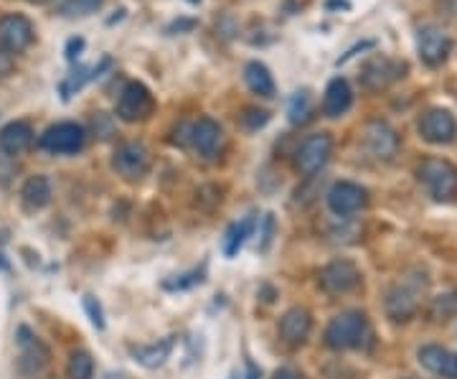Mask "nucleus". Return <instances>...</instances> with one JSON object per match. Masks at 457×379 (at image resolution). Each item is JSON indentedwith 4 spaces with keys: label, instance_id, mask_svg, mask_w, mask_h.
<instances>
[{
    "label": "nucleus",
    "instance_id": "nucleus-1",
    "mask_svg": "<svg viewBox=\"0 0 457 379\" xmlns=\"http://www.w3.org/2000/svg\"><path fill=\"white\" fill-rule=\"evenodd\" d=\"M417 179L437 201H447L457 194V168L442 158H425L417 165Z\"/></svg>",
    "mask_w": 457,
    "mask_h": 379
},
{
    "label": "nucleus",
    "instance_id": "nucleus-2",
    "mask_svg": "<svg viewBox=\"0 0 457 379\" xmlns=\"http://www.w3.org/2000/svg\"><path fill=\"white\" fill-rule=\"evenodd\" d=\"M366 316L359 311L336 316L326 329V344L336 351L341 349H356L366 339Z\"/></svg>",
    "mask_w": 457,
    "mask_h": 379
},
{
    "label": "nucleus",
    "instance_id": "nucleus-3",
    "mask_svg": "<svg viewBox=\"0 0 457 379\" xmlns=\"http://www.w3.org/2000/svg\"><path fill=\"white\" fill-rule=\"evenodd\" d=\"M87 132L77 122H56L38 138V148L54 156H71L84 148Z\"/></svg>",
    "mask_w": 457,
    "mask_h": 379
},
{
    "label": "nucleus",
    "instance_id": "nucleus-4",
    "mask_svg": "<svg viewBox=\"0 0 457 379\" xmlns=\"http://www.w3.org/2000/svg\"><path fill=\"white\" fill-rule=\"evenodd\" d=\"M16 344H18V369L21 375L26 377H33L38 375L46 364H49V349L41 339L33 336V331L29 326H21L16 333Z\"/></svg>",
    "mask_w": 457,
    "mask_h": 379
},
{
    "label": "nucleus",
    "instance_id": "nucleus-5",
    "mask_svg": "<svg viewBox=\"0 0 457 379\" xmlns=\"http://www.w3.org/2000/svg\"><path fill=\"white\" fill-rule=\"evenodd\" d=\"M330 150H333V140L328 132H315L311 138H305L300 143V148L295 153V165L303 176H312L318 173L330 158Z\"/></svg>",
    "mask_w": 457,
    "mask_h": 379
},
{
    "label": "nucleus",
    "instance_id": "nucleus-6",
    "mask_svg": "<svg viewBox=\"0 0 457 379\" xmlns=\"http://www.w3.org/2000/svg\"><path fill=\"white\" fill-rule=\"evenodd\" d=\"M117 117L122 122H137V120H145L153 113V95L145 84L140 82H128L122 87L120 97H117Z\"/></svg>",
    "mask_w": 457,
    "mask_h": 379
},
{
    "label": "nucleus",
    "instance_id": "nucleus-7",
    "mask_svg": "<svg viewBox=\"0 0 457 379\" xmlns=\"http://www.w3.org/2000/svg\"><path fill=\"white\" fill-rule=\"evenodd\" d=\"M112 168L122 176V179L137 181V179L145 176L147 168H150V150H147L143 143H137V140L122 143V146L117 148V153H114Z\"/></svg>",
    "mask_w": 457,
    "mask_h": 379
},
{
    "label": "nucleus",
    "instance_id": "nucleus-8",
    "mask_svg": "<svg viewBox=\"0 0 457 379\" xmlns=\"http://www.w3.org/2000/svg\"><path fill=\"white\" fill-rule=\"evenodd\" d=\"M363 148L369 150L374 158L389 161L399 150V135L384 120H369L363 128Z\"/></svg>",
    "mask_w": 457,
    "mask_h": 379
},
{
    "label": "nucleus",
    "instance_id": "nucleus-9",
    "mask_svg": "<svg viewBox=\"0 0 457 379\" xmlns=\"http://www.w3.org/2000/svg\"><path fill=\"white\" fill-rule=\"evenodd\" d=\"M33 41V23L26 16H11L0 18V51L5 54H21L31 46Z\"/></svg>",
    "mask_w": 457,
    "mask_h": 379
},
{
    "label": "nucleus",
    "instance_id": "nucleus-10",
    "mask_svg": "<svg viewBox=\"0 0 457 379\" xmlns=\"http://www.w3.org/2000/svg\"><path fill=\"white\" fill-rule=\"evenodd\" d=\"M407 72V64L404 62H394V59H386V56H376L371 62H366L363 69H361V84L366 89H384L389 87L396 80H402Z\"/></svg>",
    "mask_w": 457,
    "mask_h": 379
},
{
    "label": "nucleus",
    "instance_id": "nucleus-11",
    "mask_svg": "<svg viewBox=\"0 0 457 379\" xmlns=\"http://www.w3.org/2000/svg\"><path fill=\"white\" fill-rule=\"evenodd\" d=\"M417 51H420L425 64L440 66L453 51V38L437 26H425L417 33Z\"/></svg>",
    "mask_w": 457,
    "mask_h": 379
},
{
    "label": "nucleus",
    "instance_id": "nucleus-12",
    "mask_svg": "<svg viewBox=\"0 0 457 379\" xmlns=\"http://www.w3.org/2000/svg\"><path fill=\"white\" fill-rule=\"evenodd\" d=\"M366 189H361L359 183L351 181H341L336 183L330 191H328V206L330 212L338 216H348L361 212L366 206Z\"/></svg>",
    "mask_w": 457,
    "mask_h": 379
},
{
    "label": "nucleus",
    "instance_id": "nucleus-13",
    "mask_svg": "<svg viewBox=\"0 0 457 379\" xmlns=\"http://www.w3.org/2000/svg\"><path fill=\"white\" fill-rule=\"evenodd\" d=\"M361 282V273L351 260H336L323 267L320 273V285L328 293H348Z\"/></svg>",
    "mask_w": 457,
    "mask_h": 379
},
{
    "label": "nucleus",
    "instance_id": "nucleus-14",
    "mask_svg": "<svg viewBox=\"0 0 457 379\" xmlns=\"http://www.w3.org/2000/svg\"><path fill=\"white\" fill-rule=\"evenodd\" d=\"M221 140H224V132L212 117H201L194 125H188V143L204 158H213L219 146H221Z\"/></svg>",
    "mask_w": 457,
    "mask_h": 379
},
{
    "label": "nucleus",
    "instance_id": "nucleus-15",
    "mask_svg": "<svg viewBox=\"0 0 457 379\" xmlns=\"http://www.w3.org/2000/svg\"><path fill=\"white\" fill-rule=\"evenodd\" d=\"M455 117L450 115L447 110H429L420 120V135L425 138L427 143H435V146L450 143L453 135H455Z\"/></svg>",
    "mask_w": 457,
    "mask_h": 379
},
{
    "label": "nucleus",
    "instance_id": "nucleus-16",
    "mask_svg": "<svg viewBox=\"0 0 457 379\" xmlns=\"http://www.w3.org/2000/svg\"><path fill=\"white\" fill-rule=\"evenodd\" d=\"M420 364L427 372L437 375L442 379H457V354L445 347H429L420 349Z\"/></svg>",
    "mask_w": 457,
    "mask_h": 379
},
{
    "label": "nucleus",
    "instance_id": "nucleus-17",
    "mask_svg": "<svg viewBox=\"0 0 457 379\" xmlns=\"http://www.w3.org/2000/svg\"><path fill=\"white\" fill-rule=\"evenodd\" d=\"M311 314L305 311V308H290L287 314L279 318V336H282V341L285 344H290V347H300L305 339H308V333H311Z\"/></svg>",
    "mask_w": 457,
    "mask_h": 379
},
{
    "label": "nucleus",
    "instance_id": "nucleus-18",
    "mask_svg": "<svg viewBox=\"0 0 457 379\" xmlns=\"http://www.w3.org/2000/svg\"><path fill=\"white\" fill-rule=\"evenodd\" d=\"M33 143V131L29 122L16 120V122H8L3 131H0V150L5 156H21L23 150L31 148Z\"/></svg>",
    "mask_w": 457,
    "mask_h": 379
},
{
    "label": "nucleus",
    "instance_id": "nucleus-19",
    "mask_svg": "<svg viewBox=\"0 0 457 379\" xmlns=\"http://www.w3.org/2000/svg\"><path fill=\"white\" fill-rule=\"evenodd\" d=\"M351 99H353V92L348 82L343 77H336L330 80L326 87V95H323V115L326 117H341L348 113L351 107Z\"/></svg>",
    "mask_w": 457,
    "mask_h": 379
},
{
    "label": "nucleus",
    "instance_id": "nucleus-20",
    "mask_svg": "<svg viewBox=\"0 0 457 379\" xmlns=\"http://www.w3.org/2000/svg\"><path fill=\"white\" fill-rule=\"evenodd\" d=\"M176 347V339L173 336H168L163 341H155V344H143V347H130V357L135 362L140 364V366H145V369H158V366H163L168 362V357H170V351Z\"/></svg>",
    "mask_w": 457,
    "mask_h": 379
},
{
    "label": "nucleus",
    "instance_id": "nucleus-21",
    "mask_svg": "<svg viewBox=\"0 0 457 379\" xmlns=\"http://www.w3.org/2000/svg\"><path fill=\"white\" fill-rule=\"evenodd\" d=\"M386 314L392 316L394 321H407L417 314V293L407 288V285H396L386 296Z\"/></svg>",
    "mask_w": 457,
    "mask_h": 379
},
{
    "label": "nucleus",
    "instance_id": "nucleus-22",
    "mask_svg": "<svg viewBox=\"0 0 457 379\" xmlns=\"http://www.w3.org/2000/svg\"><path fill=\"white\" fill-rule=\"evenodd\" d=\"M21 201L29 212H38L51 201V183L46 176H31L21 189Z\"/></svg>",
    "mask_w": 457,
    "mask_h": 379
},
{
    "label": "nucleus",
    "instance_id": "nucleus-23",
    "mask_svg": "<svg viewBox=\"0 0 457 379\" xmlns=\"http://www.w3.org/2000/svg\"><path fill=\"white\" fill-rule=\"evenodd\" d=\"M245 82L260 97H272L275 95V80H272L270 69L262 62H249L245 66Z\"/></svg>",
    "mask_w": 457,
    "mask_h": 379
},
{
    "label": "nucleus",
    "instance_id": "nucleus-24",
    "mask_svg": "<svg viewBox=\"0 0 457 379\" xmlns=\"http://www.w3.org/2000/svg\"><path fill=\"white\" fill-rule=\"evenodd\" d=\"M254 227H257L254 215L245 216L242 222H234L227 230V234H224V255H227V257H234L246 242V237H252Z\"/></svg>",
    "mask_w": 457,
    "mask_h": 379
},
{
    "label": "nucleus",
    "instance_id": "nucleus-25",
    "mask_svg": "<svg viewBox=\"0 0 457 379\" xmlns=\"http://www.w3.org/2000/svg\"><path fill=\"white\" fill-rule=\"evenodd\" d=\"M69 379H92L95 377V359L89 351H71L69 366H66Z\"/></svg>",
    "mask_w": 457,
    "mask_h": 379
},
{
    "label": "nucleus",
    "instance_id": "nucleus-26",
    "mask_svg": "<svg viewBox=\"0 0 457 379\" xmlns=\"http://www.w3.org/2000/svg\"><path fill=\"white\" fill-rule=\"evenodd\" d=\"M102 8V0H64L59 5V16L64 18H84L97 13Z\"/></svg>",
    "mask_w": 457,
    "mask_h": 379
},
{
    "label": "nucleus",
    "instance_id": "nucleus-27",
    "mask_svg": "<svg viewBox=\"0 0 457 379\" xmlns=\"http://www.w3.org/2000/svg\"><path fill=\"white\" fill-rule=\"evenodd\" d=\"M198 282H204V270H191V273H183L176 275L173 281H165V291H186V288H194Z\"/></svg>",
    "mask_w": 457,
    "mask_h": 379
},
{
    "label": "nucleus",
    "instance_id": "nucleus-28",
    "mask_svg": "<svg viewBox=\"0 0 457 379\" xmlns=\"http://www.w3.org/2000/svg\"><path fill=\"white\" fill-rule=\"evenodd\" d=\"M308 113H311V107H308V92L303 89V92H297L290 102V122H305L308 120Z\"/></svg>",
    "mask_w": 457,
    "mask_h": 379
},
{
    "label": "nucleus",
    "instance_id": "nucleus-29",
    "mask_svg": "<svg viewBox=\"0 0 457 379\" xmlns=\"http://www.w3.org/2000/svg\"><path fill=\"white\" fill-rule=\"evenodd\" d=\"M82 306H84V311H87V316H89V321H92V326L95 329H104V311H102V306H99V300L95 296H87L82 298Z\"/></svg>",
    "mask_w": 457,
    "mask_h": 379
},
{
    "label": "nucleus",
    "instance_id": "nucleus-30",
    "mask_svg": "<svg viewBox=\"0 0 457 379\" xmlns=\"http://www.w3.org/2000/svg\"><path fill=\"white\" fill-rule=\"evenodd\" d=\"M242 125H245L246 131H260V128H264L267 122H270V115L264 113V110H254V107H249V110H245L242 113Z\"/></svg>",
    "mask_w": 457,
    "mask_h": 379
},
{
    "label": "nucleus",
    "instance_id": "nucleus-31",
    "mask_svg": "<svg viewBox=\"0 0 457 379\" xmlns=\"http://www.w3.org/2000/svg\"><path fill=\"white\" fill-rule=\"evenodd\" d=\"M11 72H13V59H11V54L0 51V80L8 77Z\"/></svg>",
    "mask_w": 457,
    "mask_h": 379
},
{
    "label": "nucleus",
    "instance_id": "nucleus-32",
    "mask_svg": "<svg viewBox=\"0 0 457 379\" xmlns=\"http://www.w3.org/2000/svg\"><path fill=\"white\" fill-rule=\"evenodd\" d=\"M82 46H84L82 38H71V41H69V46H66V59H69V62H74V56L82 51Z\"/></svg>",
    "mask_w": 457,
    "mask_h": 379
},
{
    "label": "nucleus",
    "instance_id": "nucleus-33",
    "mask_svg": "<svg viewBox=\"0 0 457 379\" xmlns=\"http://www.w3.org/2000/svg\"><path fill=\"white\" fill-rule=\"evenodd\" d=\"M272 379H305V377H303L300 372H295V369H287V366H285V369H278Z\"/></svg>",
    "mask_w": 457,
    "mask_h": 379
},
{
    "label": "nucleus",
    "instance_id": "nucleus-34",
    "mask_svg": "<svg viewBox=\"0 0 457 379\" xmlns=\"http://www.w3.org/2000/svg\"><path fill=\"white\" fill-rule=\"evenodd\" d=\"M440 8L447 16H457V0H440Z\"/></svg>",
    "mask_w": 457,
    "mask_h": 379
},
{
    "label": "nucleus",
    "instance_id": "nucleus-35",
    "mask_svg": "<svg viewBox=\"0 0 457 379\" xmlns=\"http://www.w3.org/2000/svg\"><path fill=\"white\" fill-rule=\"evenodd\" d=\"M31 3H49V0H31Z\"/></svg>",
    "mask_w": 457,
    "mask_h": 379
},
{
    "label": "nucleus",
    "instance_id": "nucleus-36",
    "mask_svg": "<svg viewBox=\"0 0 457 379\" xmlns=\"http://www.w3.org/2000/svg\"><path fill=\"white\" fill-rule=\"evenodd\" d=\"M191 3H198V0H191Z\"/></svg>",
    "mask_w": 457,
    "mask_h": 379
}]
</instances>
